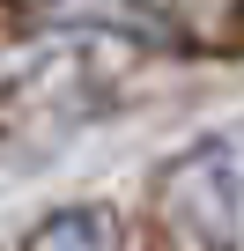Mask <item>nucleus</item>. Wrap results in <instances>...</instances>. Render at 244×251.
<instances>
[{"instance_id":"nucleus-1","label":"nucleus","mask_w":244,"mask_h":251,"mask_svg":"<svg viewBox=\"0 0 244 251\" xmlns=\"http://www.w3.org/2000/svg\"><path fill=\"white\" fill-rule=\"evenodd\" d=\"M156 214L170 236L200 244V251H237L244 244V126L185 148L163 185H156Z\"/></svg>"},{"instance_id":"nucleus-2","label":"nucleus","mask_w":244,"mask_h":251,"mask_svg":"<svg viewBox=\"0 0 244 251\" xmlns=\"http://www.w3.org/2000/svg\"><path fill=\"white\" fill-rule=\"evenodd\" d=\"M23 251H126V236H118V214L111 207H59L30 229Z\"/></svg>"}]
</instances>
